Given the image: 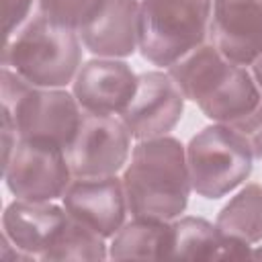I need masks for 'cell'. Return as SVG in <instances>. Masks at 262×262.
<instances>
[{"instance_id":"obj_1","label":"cell","mask_w":262,"mask_h":262,"mask_svg":"<svg viewBox=\"0 0 262 262\" xmlns=\"http://www.w3.org/2000/svg\"><path fill=\"white\" fill-rule=\"evenodd\" d=\"M121 182L133 217L164 221L178 217L192 190L184 145L168 135L141 139L131 151Z\"/></svg>"},{"instance_id":"obj_2","label":"cell","mask_w":262,"mask_h":262,"mask_svg":"<svg viewBox=\"0 0 262 262\" xmlns=\"http://www.w3.org/2000/svg\"><path fill=\"white\" fill-rule=\"evenodd\" d=\"M182 96L205 117L229 123L260 104V92L246 68L229 61L215 45H199L168 68Z\"/></svg>"},{"instance_id":"obj_3","label":"cell","mask_w":262,"mask_h":262,"mask_svg":"<svg viewBox=\"0 0 262 262\" xmlns=\"http://www.w3.org/2000/svg\"><path fill=\"white\" fill-rule=\"evenodd\" d=\"M78 31L43 14L35 16L18 35L4 41L2 66L14 70L31 86L61 88L80 70Z\"/></svg>"},{"instance_id":"obj_4","label":"cell","mask_w":262,"mask_h":262,"mask_svg":"<svg viewBox=\"0 0 262 262\" xmlns=\"http://www.w3.org/2000/svg\"><path fill=\"white\" fill-rule=\"evenodd\" d=\"M213 0H141L139 51L154 66L170 68L203 45Z\"/></svg>"},{"instance_id":"obj_5","label":"cell","mask_w":262,"mask_h":262,"mask_svg":"<svg viewBox=\"0 0 262 262\" xmlns=\"http://www.w3.org/2000/svg\"><path fill=\"white\" fill-rule=\"evenodd\" d=\"M2 104L12 113L18 137L47 139L63 149L72 143L84 113L74 94L31 86L6 66L2 68Z\"/></svg>"},{"instance_id":"obj_6","label":"cell","mask_w":262,"mask_h":262,"mask_svg":"<svg viewBox=\"0 0 262 262\" xmlns=\"http://www.w3.org/2000/svg\"><path fill=\"white\" fill-rule=\"evenodd\" d=\"M252 160L246 143L225 123L205 127L186 147L190 186L205 199H219L248 178Z\"/></svg>"},{"instance_id":"obj_7","label":"cell","mask_w":262,"mask_h":262,"mask_svg":"<svg viewBox=\"0 0 262 262\" xmlns=\"http://www.w3.org/2000/svg\"><path fill=\"white\" fill-rule=\"evenodd\" d=\"M8 190L20 201L45 203L63 196L72 182L66 149L47 139L18 137L2 164Z\"/></svg>"},{"instance_id":"obj_8","label":"cell","mask_w":262,"mask_h":262,"mask_svg":"<svg viewBox=\"0 0 262 262\" xmlns=\"http://www.w3.org/2000/svg\"><path fill=\"white\" fill-rule=\"evenodd\" d=\"M131 133L121 119L113 115L82 113L80 127L66 147L68 164L74 176H115L129 158Z\"/></svg>"},{"instance_id":"obj_9","label":"cell","mask_w":262,"mask_h":262,"mask_svg":"<svg viewBox=\"0 0 262 262\" xmlns=\"http://www.w3.org/2000/svg\"><path fill=\"white\" fill-rule=\"evenodd\" d=\"M184 96L170 74L145 72L137 76V88L129 104L119 113L133 139L166 135L182 117Z\"/></svg>"},{"instance_id":"obj_10","label":"cell","mask_w":262,"mask_h":262,"mask_svg":"<svg viewBox=\"0 0 262 262\" xmlns=\"http://www.w3.org/2000/svg\"><path fill=\"white\" fill-rule=\"evenodd\" d=\"M61 199L63 209L72 219L102 237H111L123 227L127 199L123 182L117 176H76Z\"/></svg>"},{"instance_id":"obj_11","label":"cell","mask_w":262,"mask_h":262,"mask_svg":"<svg viewBox=\"0 0 262 262\" xmlns=\"http://www.w3.org/2000/svg\"><path fill=\"white\" fill-rule=\"evenodd\" d=\"M209 31L229 61L254 63L262 55V0H213Z\"/></svg>"},{"instance_id":"obj_12","label":"cell","mask_w":262,"mask_h":262,"mask_svg":"<svg viewBox=\"0 0 262 262\" xmlns=\"http://www.w3.org/2000/svg\"><path fill=\"white\" fill-rule=\"evenodd\" d=\"M84 47L98 57H127L139 47V2L98 0L78 27Z\"/></svg>"},{"instance_id":"obj_13","label":"cell","mask_w":262,"mask_h":262,"mask_svg":"<svg viewBox=\"0 0 262 262\" xmlns=\"http://www.w3.org/2000/svg\"><path fill=\"white\" fill-rule=\"evenodd\" d=\"M137 76L119 59L98 57L80 66L74 78V96L82 111L94 115L121 113L133 98Z\"/></svg>"},{"instance_id":"obj_14","label":"cell","mask_w":262,"mask_h":262,"mask_svg":"<svg viewBox=\"0 0 262 262\" xmlns=\"http://www.w3.org/2000/svg\"><path fill=\"white\" fill-rule=\"evenodd\" d=\"M66 219V209L51 201L35 203L16 199L4 209L2 233L29 258H43Z\"/></svg>"},{"instance_id":"obj_15","label":"cell","mask_w":262,"mask_h":262,"mask_svg":"<svg viewBox=\"0 0 262 262\" xmlns=\"http://www.w3.org/2000/svg\"><path fill=\"white\" fill-rule=\"evenodd\" d=\"M174 244L172 260H252L262 258V250H252L250 244L225 235L217 225L184 217L172 223Z\"/></svg>"},{"instance_id":"obj_16","label":"cell","mask_w":262,"mask_h":262,"mask_svg":"<svg viewBox=\"0 0 262 262\" xmlns=\"http://www.w3.org/2000/svg\"><path fill=\"white\" fill-rule=\"evenodd\" d=\"M174 229L164 219L133 217L111 242L108 256L115 260H168L172 254Z\"/></svg>"},{"instance_id":"obj_17","label":"cell","mask_w":262,"mask_h":262,"mask_svg":"<svg viewBox=\"0 0 262 262\" xmlns=\"http://www.w3.org/2000/svg\"><path fill=\"white\" fill-rule=\"evenodd\" d=\"M225 235L256 244L262 239V186H244L217 215L215 223Z\"/></svg>"},{"instance_id":"obj_18","label":"cell","mask_w":262,"mask_h":262,"mask_svg":"<svg viewBox=\"0 0 262 262\" xmlns=\"http://www.w3.org/2000/svg\"><path fill=\"white\" fill-rule=\"evenodd\" d=\"M108 258L104 237L68 215L55 233L43 260H104Z\"/></svg>"},{"instance_id":"obj_19","label":"cell","mask_w":262,"mask_h":262,"mask_svg":"<svg viewBox=\"0 0 262 262\" xmlns=\"http://www.w3.org/2000/svg\"><path fill=\"white\" fill-rule=\"evenodd\" d=\"M96 4L98 0H39L43 16L76 31Z\"/></svg>"},{"instance_id":"obj_20","label":"cell","mask_w":262,"mask_h":262,"mask_svg":"<svg viewBox=\"0 0 262 262\" xmlns=\"http://www.w3.org/2000/svg\"><path fill=\"white\" fill-rule=\"evenodd\" d=\"M250 149L252 158H262V102L239 119L225 123Z\"/></svg>"},{"instance_id":"obj_21","label":"cell","mask_w":262,"mask_h":262,"mask_svg":"<svg viewBox=\"0 0 262 262\" xmlns=\"http://www.w3.org/2000/svg\"><path fill=\"white\" fill-rule=\"evenodd\" d=\"M2 4V31H4V41H8L16 27L27 18L33 0H0Z\"/></svg>"},{"instance_id":"obj_22","label":"cell","mask_w":262,"mask_h":262,"mask_svg":"<svg viewBox=\"0 0 262 262\" xmlns=\"http://www.w3.org/2000/svg\"><path fill=\"white\" fill-rule=\"evenodd\" d=\"M254 78H256V84L262 88V55L254 61Z\"/></svg>"}]
</instances>
